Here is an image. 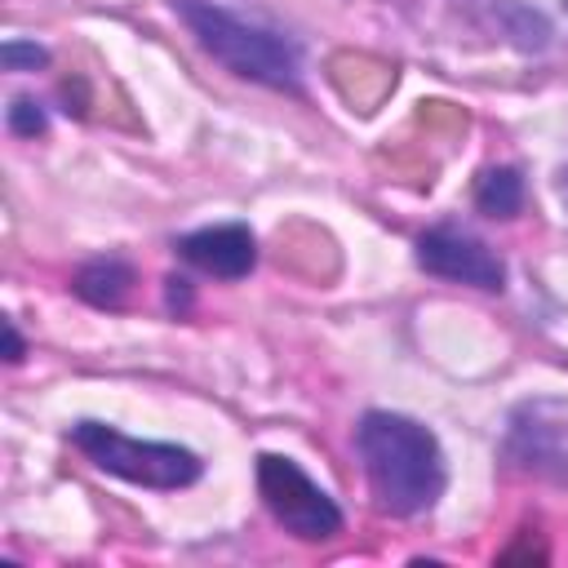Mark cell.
<instances>
[{
  "mask_svg": "<svg viewBox=\"0 0 568 568\" xmlns=\"http://www.w3.org/2000/svg\"><path fill=\"white\" fill-rule=\"evenodd\" d=\"M355 448H359L377 510L395 519H413L444 497V484H448L444 448L422 422L373 408L355 426Z\"/></svg>",
  "mask_w": 568,
  "mask_h": 568,
  "instance_id": "obj_1",
  "label": "cell"
},
{
  "mask_svg": "<svg viewBox=\"0 0 568 568\" xmlns=\"http://www.w3.org/2000/svg\"><path fill=\"white\" fill-rule=\"evenodd\" d=\"M169 9L186 22L195 44L213 62H222L231 75L253 80L262 89L302 93V49L293 36L266 22H253L217 0H169Z\"/></svg>",
  "mask_w": 568,
  "mask_h": 568,
  "instance_id": "obj_2",
  "label": "cell"
},
{
  "mask_svg": "<svg viewBox=\"0 0 568 568\" xmlns=\"http://www.w3.org/2000/svg\"><path fill=\"white\" fill-rule=\"evenodd\" d=\"M71 444L106 475L155 488V493H178L186 484L200 479L204 462L182 448V444H160V439H133L106 422H75L71 426Z\"/></svg>",
  "mask_w": 568,
  "mask_h": 568,
  "instance_id": "obj_3",
  "label": "cell"
},
{
  "mask_svg": "<svg viewBox=\"0 0 568 568\" xmlns=\"http://www.w3.org/2000/svg\"><path fill=\"white\" fill-rule=\"evenodd\" d=\"M257 493L271 510V519L302 537V541H328L342 532V510L337 501L293 462L280 453H262L257 457Z\"/></svg>",
  "mask_w": 568,
  "mask_h": 568,
  "instance_id": "obj_4",
  "label": "cell"
},
{
  "mask_svg": "<svg viewBox=\"0 0 568 568\" xmlns=\"http://www.w3.org/2000/svg\"><path fill=\"white\" fill-rule=\"evenodd\" d=\"M417 266L426 275H439V280H453V284H470V288H484V293H501L506 288V262L470 231L453 226V222H439L430 231L417 235Z\"/></svg>",
  "mask_w": 568,
  "mask_h": 568,
  "instance_id": "obj_5",
  "label": "cell"
},
{
  "mask_svg": "<svg viewBox=\"0 0 568 568\" xmlns=\"http://www.w3.org/2000/svg\"><path fill=\"white\" fill-rule=\"evenodd\" d=\"M178 257L213 280H244L257 266V235L244 222H222V226H200L191 235H182Z\"/></svg>",
  "mask_w": 568,
  "mask_h": 568,
  "instance_id": "obj_6",
  "label": "cell"
},
{
  "mask_svg": "<svg viewBox=\"0 0 568 568\" xmlns=\"http://www.w3.org/2000/svg\"><path fill=\"white\" fill-rule=\"evenodd\" d=\"M510 448H515L528 466H537V470L568 466V404H564V422H546L541 399H537V404H524V408L515 413Z\"/></svg>",
  "mask_w": 568,
  "mask_h": 568,
  "instance_id": "obj_7",
  "label": "cell"
},
{
  "mask_svg": "<svg viewBox=\"0 0 568 568\" xmlns=\"http://www.w3.org/2000/svg\"><path fill=\"white\" fill-rule=\"evenodd\" d=\"M71 288H75L80 302H89V306H98V311H120L124 297H129V288H133V266H129L124 257H115V253L93 257V262H84V266L75 271Z\"/></svg>",
  "mask_w": 568,
  "mask_h": 568,
  "instance_id": "obj_8",
  "label": "cell"
},
{
  "mask_svg": "<svg viewBox=\"0 0 568 568\" xmlns=\"http://www.w3.org/2000/svg\"><path fill=\"white\" fill-rule=\"evenodd\" d=\"M475 209L484 217H501V222L515 217L524 209V178H519V169H510V164L484 169L475 178Z\"/></svg>",
  "mask_w": 568,
  "mask_h": 568,
  "instance_id": "obj_9",
  "label": "cell"
},
{
  "mask_svg": "<svg viewBox=\"0 0 568 568\" xmlns=\"http://www.w3.org/2000/svg\"><path fill=\"white\" fill-rule=\"evenodd\" d=\"M44 129H49V111H44L36 98L22 93V98L9 102V133H13V138H40Z\"/></svg>",
  "mask_w": 568,
  "mask_h": 568,
  "instance_id": "obj_10",
  "label": "cell"
},
{
  "mask_svg": "<svg viewBox=\"0 0 568 568\" xmlns=\"http://www.w3.org/2000/svg\"><path fill=\"white\" fill-rule=\"evenodd\" d=\"M0 62H4V71H36V67H49V49L36 40H4Z\"/></svg>",
  "mask_w": 568,
  "mask_h": 568,
  "instance_id": "obj_11",
  "label": "cell"
},
{
  "mask_svg": "<svg viewBox=\"0 0 568 568\" xmlns=\"http://www.w3.org/2000/svg\"><path fill=\"white\" fill-rule=\"evenodd\" d=\"M164 293H169V311H191V280L186 275H169Z\"/></svg>",
  "mask_w": 568,
  "mask_h": 568,
  "instance_id": "obj_12",
  "label": "cell"
},
{
  "mask_svg": "<svg viewBox=\"0 0 568 568\" xmlns=\"http://www.w3.org/2000/svg\"><path fill=\"white\" fill-rule=\"evenodd\" d=\"M0 328H4V359H9V364H18V359H22V351H27V346H22V337H18V324H13V320H4Z\"/></svg>",
  "mask_w": 568,
  "mask_h": 568,
  "instance_id": "obj_13",
  "label": "cell"
},
{
  "mask_svg": "<svg viewBox=\"0 0 568 568\" xmlns=\"http://www.w3.org/2000/svg\"><path fill=\"white\" fill-rule=\"evenodd\" d=\"M559 195H564V204H568V169H564V182H559Z\"/></svg>",
  "mask_w": 568,
  "mask_h": 568,
  "instance_id": "obj_14",
  "label": "cell"
}]
</instances>
